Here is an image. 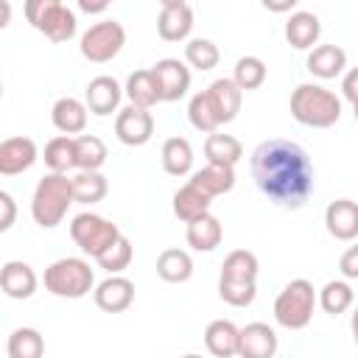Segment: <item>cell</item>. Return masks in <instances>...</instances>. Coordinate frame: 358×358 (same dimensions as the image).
<instances>
[{"instance_id":"24","label":"cell","mask_w":358,"mask_h":358,"mask_svg":"<svg viewBox=\"0 0 358 358\" xmlns=\"http://www.w3.org/2000/svg\"><path fill=\"white\" fill-rule=\"evenodd\" d=\"M204 347L215 358H232L238 355V327L229 319H215L204 330Z\"/></svg>"},{"instance_id":"5","label":"cell","mask_w":358,"mask_h":358,"mask_svg":"<svg viewBox=\"0 0 358 358\" xmlns=\"http://www.w3.org/2000/svg\"><path fill=\"white\" fill-rule=\"evenodd\" d=\"M316 310V288L310 280H291L274 299V322L285 330H302L310 324Z\"/></svg>"},{"instance_id":"28","label":"cell","mask_w":358,"mask_h":358,"mask_svg":"<svg viewBox=\"0 0 358 358\" xmlns=\"http://www.w3.org/2000/svg\"><path fill=\"white\" fill-rule=\"evenodd\" d=\"M204 157H207V162H218V165H232L235 168L241 162V157H243V145L232 134L210 131L207 140H204Z\"/></svg>"},{"instance_id":"31","label":"cell","mask_w":358,"mask_h":358,"mask_svg":"<svg viewBox=\"0 0 358 358\" xmlns=\"http://www.w3.org/2000/svg\"><path fill=\"white\" fill-rule=\"evenodd\" d=\"M210 201H213V199H210L207 193H201L193 182H185V185L173 193V215L187 224L190 218L207 213V210H210Z\"/></svg>"},{"instance_id":"9","label":"cell","mask_w":358,"mask_h":358,"mask_svg":"<svg viewBox=\"0 0 358 358\" xmlns=\"http://www.w3.org/2000/svg\"><path fill=\"white\" fill-rule=\"evenodd\" d=\"M151 76L157 81V92H159V103H171V101H179L187 95L190 90V67L179 59H159L154 67H151Z\"/></svg>"},{"instance_id":"43","label":"cell","mask_w":358,"mask_h":358,"mask_svg":"<svg viewBox=\"0 0 358 358\" xmlns=\"http://www.w3.org/2000/svg\"><path fill=\"white\" fill-rule=\"evenodd\" d=\"M338 268H341V277H344V280H355V277H358V246H350V249L341 255Z\"/></svg>"},{"instance_id":"34","label":"cell","mask_w":358,"mask_h":358,"mask_svg":"<svg viewBox=\"0 0 358 358\" xmlns=\"http://www.w3.org/2000/svg\"><path fill=\"white\" fill-rule=\"evenodd\" d=\"M42 159L56 173H67L70 168H76V145H73V137L70 134H59V137L48 140Z\"/></svg>"},{"instance_id":"25","label":"cell","mask_w":358,"mask_h":358,"mask_svg":"<svg viewBox=\"0 0 358 358\" xmlns=\"http://www.w3.org/2000/svg\"><path fill=\"white\" fill-rule=\"evenodd\" d=\"M157 277L171 285L187 282L193 277V257L185 249H162L157 257Z\"/></svg>"},{"instance_id":"49","label":"cell","mask_w":358,"mask_h":358,"mask_svg":"<svg viewBox=\"0 0 358 358\" xmlns=\"http://www.w3.org/2000/svg\"><path fill=\"white\" fill-rule=\"evenodd\" d=\"M0 98H3V84H0Z\"/></svg>"},{"instance_id":"16","label":"cell","mask_w":358,"mask_h":358,"mask_svg":"<svg viewBox=\"0 0 358 358\" xmlns=\"http://www.w3.org/2000/svg\"><path fill=\"white\" fill-rule=\"evenodd\" d=\"M204 92H207L210 106H213V112H215V117H218L221 126H224V123H232V120L238 117L243 92H241V87H238L232 78H215Z\"/></svg>"},{"instance_id":"14","label":"cell","mask_w":358,"mask_h":358,"mask_svg":"<svg viewBox=\"0 0 358 358\" xmlns=\"http://www.w3.org/2000/svg\"><path fill=\"white\" fill-rule=\"evenodd\" d=\"M120 98H123V87L112 76H95L84 90V103L98 117H106V115L117 112Z\"/></svg>"},{"instance_id":"46","label":"cell","mask_w":358,"mask_h":358,"mask_svg":"<svg viewBox=\"0 0 358 358\" xmlns=\"http://www.w3.org/2000/svg\"><path fill=\"white\" fill-rule=\"evenodd\" d=\"M263 3V8H268V11H274V14H285V11H291L299 0H260Z\"/></svg>"},{"instance_id":"7","label":"cell","mask_w":358,"mask_h":358,"mask_svg":"<svg viewBox=\"0 0 358 358\" xmlns=\"http://www.w3.org/2000/svg\"><path fill=\"white\" fill-rule=\"evenodd\" d=\"M117 235H120L117 224H112L109 218L95 215V213H78L70 221V238H73V243L84 255H90V257H98Z\"/></svg>"},{"instance_id":"13","label":"cell","mask_w":358,"mask_h":358,"mask_svg":"<svg viewBox=\"0 0 358 358\" xmlns=\"http://www.w3.org/2000/svg\"><path fill=\"white\" fill-rule=\"evenodd\" d=\"M324 229L336 241H355L358 238V204L352 199H336L324 210Z\"/></svg>"},{"instance_id":"30","label":"cell","mask_w":358,"mask_h":358,"mask_svg":"<svg viewBox=\"0 0 358 358\" xmlns=\"http://www.w3.org/2000/svg\"><path fill=\"white\" fill-rule=\"evenodd\" d=\"M73 145H76V168L78 171H101L103 168L109 151L98 134H78V137H73Z\"/></svg>"},{"instance_id":"32","label":"cell","mask_w":358,"mask_h":358,"mask_svg":"<svg viewBox=\"0 0 358 358\" xmlns=\"http://www.w3.org/2000/svg\"><path fill=\"white\" fill-rule=\"evenodd\" d=\"M257 271H260V263H257V255L249 252V249H235L224 257L221 263V277L224 280H238V282H257Z\"/></svg>"},{"instance_id":"8","label":"cell","mask_w":358,"mask_h":358,"mask_svg":"<svg viewBox=\"0 0 358 358\" xmlns=\"http://www.w3.org/2000/svg\"><path fill=\"white\" fill-rule=\"evenodd\" d=\"M115 137L123 145H131V148L145 145L154 137V115L148 109H143V106H134V103H129L126 109H117Z\"/></svg>"},{"instance_id":"4","label":"cell","mask_w":358,"mask_h":358,"mask_svg":"<svg viewBox=\"0 0 358 358\" xmlns=\"http://www.w3.org/2000/svg\"><path fill=\"white\" fill-rule=\"evenodd\" d=\"M95 288V271L84 257H59L45 268V291L59 299H81Z\"/></svg>"},{"instance_id":"21","label":"cell","mask_w":358,"mask_h":358,"mask_svg":"<svg viewBox=\"0 0 358 358\" xmlns=\"http://www.w3.org/2000/svg\"><path fill=\"white\" fill-rule=\"evenodd\" d=\"M87 103L84 101H78V98H73V95H64V98H59L56 103H53V109H50V120H53V126L62 131V134H81L84 129H87Z\"/></svg>"},{"instance_id":"19","label":"cell","mask_w":358,"mask_h":358,"mask_svg":"<svg viewBox=\"0 0 358 358\" xmlns=\"http://www.w3.org/2000/svg\"><path fill=\"white\" fill-rule=\"evenodd\" d=\"M322 36V20L313 11H294L285 22V39L296 50H310Z\"/></svg>"},{"instance_id":"11","label":"cell","mask_w":358,"mask_h":358,"mask_svg":"<svg viewBox=\"0 0 358 358\" xmlns=\"http://www.w3.org/2000/svg\"><path fill=\"white\" fill-rule=\"evenodd\" d=\"M277 333L266 322H249L246 327H238V355L243 358H271L277 355Z\"/></svg>"},{"instance_id":"48","label":"cell","mask_w":358,"mask_h":358,"mask_svg":"<svg viewBox=\"0 0 358 358\" xmlns=\"http://www.w3.org/2000/svg\"><path fill=\"white\" fill-rule=\"evenodd\" d=\"M182 3H187V0H159L162 8H168V6H182Z\"/></svg>"},{"instance_id":"41","label":"cell","mask_w":358,"mask_h":358,"mask_svg":"<svg viewBox=\"0 0 358 358\" xmlns=\"http://www.w3.org/2000/svg\"><path fill=\"white\" fill-rule=\"evenodd\" d=\"M17 221V201L11 193L0 190V232H8Z\"/></svg>"},{"instance_id":"12","label":"cell","mask_w":358,"mask_h":358,"mask_svg":"<svg viewBox=\"0 0 358 358\" xmlns=\"http://www.w3.org/2000/svg\"><path fill=\"white\" fill-rule=\"evenodd\" d=\"M36 159H39V148L31 137L17 134V137L0 140V173L3 176L25 173Z\"/></svg>"},{"instance_id":"35","label":"cell","mask_w":358,"mask_h":358,"mask_svg":"<svg viewBox=\"0 0 358 358\" xmlns=\"http://www.w3.org/2000/svg\"><path fill=\"white\" fill-rule=\"evenodd\" d=\"M266 62L260 56H241L235 62V70H232V81L241 87V92H249V90H260L266 84Z\"/></svg>"},{"instance_id":"23","label":"cell","mask_w":358,"mask_h":358,"mask_svg":"<svg viewBox=\"0 0 358 358\" xmlns=\"http://www.w3.org/2000/svg\"><path fill=\"white\" fill-rule=\"evenodd\" d=\"M36 31L39 34H45L50 42H67V39H73L76 36V31H78V22H76V14L59 0L42 20H39V25H36Z\"/></svg>"},{"instance_id":"1","label":"cell","mask_w":358,"mask_h":358,"mask_svg":"<svg viewBox=\"0 0 358 358\" xmlns=\"http://www.w3.org/2000/svg\"><path fill=\"white\" fill-rule=\"evenodd\" d=\"M249 171L257 190L271 204L285 210H299L316 187V168L310 154L294 140L271 137L257 143L249 157Z\"/></svg>"},{"instance_id":"29","label":"cell","mask_w":358,"mask_h":358,"mask_svg":"<svg viewBox=\"0 0 358 358\" xmlns=\"http://www.w3.org/2000/svg\"><path fill=\"white\" fill-rule=\"evenodd\" d=\"M70 187H73V201L78 204H98L109 190L106 176L101 171H78L76 176H70Z\"/></svg>"},{"instance_id":"26","label":"cell","mask_w":358,"mask_h":358,"mask_svg":"<svg viewBox=\"0 0 358 358\" xmlns=\"http://www.w3.org/2000/svg\"><path fill=\"white\" fill-rule=\"evenodd\" d=\"M352 302H355V291L350 280H330L322 285V291H316V305L330 316L347 313Z\"/></svg>"},{"instance_id":"27","label":"cell","mask_w":358,"mask_h":358,"mask_svg":"<svg viewBox=\"0 0 358 358\" xmlns=\"http://www.w3.org/2000/svg\"><path fill=\"white\" fill-rule=\"evenodd\" d=\"M162 168L171 176H187L193 168V145L187 137H168L162 143Z\"/></svg>"},{"instance_id":"20","label":"cell","mask_w":358,"mask_h":358,"mask_svg":"<svg viewBox=\"0 0 358 358\" xmlns=\"http://www.w3.org/2000/svg\"><path fill=\"white\" fill-rule=\"evenodd\" d=\"M190 31H193V8L187 3L168 6V8L159 11V17H157V34H159V39H165V42H182V39L190 36Z\"/></svg>"},{"instance_id":"17","label":"cell","mask_w":358,"mask_h":358,"mask_svg":"<svg viewBox=\"0 0 358 358\" xmlns=\"http://www.w3.org/2000/svg\"><path fill=\"white\" fill-rule=\"evenodd\" d=\"M305 67L316 78H324V81L338 78L347 70V50L338 48V45H316V48H310V53L305 59Z\"/></svg>"},{"instance_id":"39","label":"cell","mask_w":358,"mask_h":358,"mask_svg":"<svg viewBox=\"0 0 358 358\" xmlns=\"http://www.w3.org/2000/svg\"><path fill=\"white\" fill-rule=\"evenodd\" d=\"M187 117H190V126L199 129V131H204V134L218 131V126H221L218 117H215V112H213V106H210V98H207L204 90L190 98V103H187Z\"/></svg>"},{"instance_id":"42","label":"cell","mask_w":358,"mask_h":358,"mask_svg":"<svg viewBox=\"0 0 358 358\" xmlns=\"http://www.w3.org/2000/svg\"><path fill=\"white\" fill-rule=\"evenodd\" d=\"M56 3H59V0H25V20L36 28V25H39V20H42V17L56 6Z\"/></svg>"},{"instance_id":"40","label":"cell","mask_w":358,"mask_h":358,"mask_svg":"<svg viewBox=\"0 0 358 358\" xmlns=\"http://www.w3.org/2000/svg\"><path fill=\"white\" fill-rule=\"evenodd\" d=\"M218 296L232 308H249L257 296V282H238L218 277Z\"/></svg>"},{"instance_id":"45","label":"cell","mask_w":358,"mask_h":358,"mask_svg":"<svg viewBox=\"0 0 358 358\" xmlns=\"http://www.w3.org/2000/svg\"><path fill=\"white\" fill-rule=\"evenodd\" d=\"M355 81H358V73H355V70H347L341 90H344V98H347V103H352V106H355Z\"/></svg>"},{"instance_id":"47","label":"cell","mask_w":358,"mask_h":358,"mask_svg":"<svg viewBox=\"0 0 358 358\" xmlns=\"http://www.w3.org/2000/svg\"><path fill=\"white\" fill-rule=\"evenodd\" d=\"M11 14H14V11H11V3H8V0H0V31L11 22Z\"/></svg>"},{"instance_id":"10","label":"cell","mask_w":358,"mask_h":358,"mask_svg":"<svg viewBox=\"0 0 358 358\" xmlns=\"http://www.w3.org/2000/svg\"><path fill=\"white\" fill-rule=\"evenodd\" d=\"M92 299L106 313H123L134 302V282L123 274H109L92 288Z\"/></svg>"},{"instance_id":"36","label":"cell","mask_w":358,"mask_h":358,"mask_svg":"<svg viewBox=\"0 0 358 358\" xmlns=\"http://www.w3.org/2000/svg\"><path fill=\"white\" fill-rule=\"evenodd\" d=\"M131 257H134V249H131V241L120 232L98 257H95V263L106 271V274H120V271H126L129 268V263H131Z\"/></svg>"},{"instance_id":"2","label":"cell","mask_w":358,"mask_h":358,"mask_svg":"<svg viewBox=\"0 0 358 358\" xmlns=\"http://www.w3.org/2000/svg\"><path fill=\"white\" fill-rule=\"evenodd\" d=\"M288 106L294 120L310 129H330L341 120V98L322 84H299Z\"/></svg>"},{"instance_id":"3","label":"cell","mask_w":358,"mask_h":358,"mask_svg":"<svg viewBox=\"0 0 358 358\" xmlns=\"http://www.w3.org/2000/svg\"><path fill=\"white\" fill-rule=\"evenodd\" d=\"M73 204V187H70V176L67 173H45L31 196V218L42 227V229H53L62 224V218L67 215V207Z\"/></svg>"},{"instance_id":"38","label":"cell","mask_w":358,"mask_h":358,"mask_svg":"<svg viewBox=\"0 0 358 358\" xmlns=\"http://www.w3.org/2000/svg\"><path fill=\"white\" fill-rule=\"evenodd\" d=\"M218 62H221V50H218V45H215L213 39L196 36V39H190V42L185 45V64H187V67H193V70H199V73H207V70H213Z\"/></svg>"},{"instance_id":"6","label":"cell","mask_w":358,"mask_h":358,"mask_svg":"<svg viewBox=\"0 0 358 358\" xmlns=\"http://www.w3.org/2000/svg\"><path fill=\"white\" fill-rule=\"evenodd\" d=\"M123 45H126V28L117 20H103V22L90 25L81 34L78 50L87 62L103 64V62H112L123 50Z\"/></svg>"},{"instance_id":"22","label":"cell","mask_w":358,"mask_h":358,"mask_svg":"<svg viewBox=\"0 0 358 358\" xmlns=\"http://www.w3.org/2000/svg\"><path fill=\"white\" fill-rule=\"evenodd\" d=\"M187 182H193L201 193H207L210 199L224 196L235 187V168L232 165H218V162H207L201 171H196Z\"/></svg>"},{"instance_id":"18","label":"cell","mask_w":358,"mask_h":358,"mask_svg":"<svg viewBox=\"0 0 358 358\" xmlns=\"http://www.w3.org/2000/svg\"><path fill=\"white\" fill-rule=\"evenodd\" d=\"M185 238H187V246H190L193 252H213V249L221 243V238H224V227H221V221L207 210V213H201V215H196V218L187 221Z\"/></svg>"},{"instance_id":"44","label":"cell","mask_w":358,"mask_h":358,"mask_svg":"<svg viewBox=\"0 0 358 358\" xmlns=\"http://www.w3.org/2000/svg\"><path fill=\"white\" fill-rule=\"evenodd\" d=\"M76 3H78V8L84 14H103L112 0H76Z\"/></svg>"},{"instance_id":"37","label":"cell","mask_w":358,"mask_h":358,"mask_svg":"<svg viewBox=\"0 0 358 358\" xmlns=\"http://www.w3.org/2000/svg\"><path fill=\"white\" fill-rule=\"evenodd\" d=\"M6 352L8 358H39L45 352V338L36 327H17L8 336Z\"/></svg>"},{"instance_id":"15","label":"cell","mask_w":358,"mask_h":358,"mask_svg":"<svg viewBox=\"0 0 358 358\" xmlns=\"http://www.w3.org/2000/svg\"><path fill=\"white\" fill-rule=\"evenodd\" d=\"M39 280L25 260H8L0 266V291L11 299H31Z\"/></svg>"},{"instance_id":"33","label":"cell","mask_w":358,"mask_h":358,"mask_svg":"<svg viewBox=\"0 0 358 358\" xmlns=\"http://www.w3.org/2000/svg\"><path fill=\"white\" fill-rule=\"evenodd\" d=\"M123 92L134 106H143V109H151L154 103H159V92H157V81L151 76V67L148 70H134L126 78Z\"/></svg>"}]
</instances>
